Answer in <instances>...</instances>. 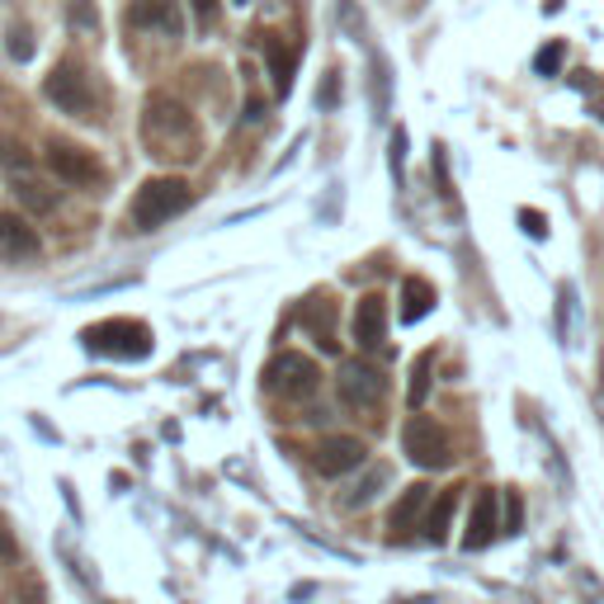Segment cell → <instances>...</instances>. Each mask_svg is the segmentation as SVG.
Here are the masks:
<instances>
[{
    "label": "cell",
    "mask_w": 604,
    "mask_h": 604,
    "mask_svg": "<svg viewBox=\"0 0 604 604\" xmlns=\"http://www.w3.org/2000/svg\"><path fill=\"white\" fill-rule=\"evenodd\" d=\"M307 326H312L316 345H322V349H336V340H331V298L312 302V307H307Z\"/></svg>",
    "instance_id": "cell-19"
},
{
    "label": "cell",
    "mask_w": 604,
    "mask_h": 604,
    "mask_svg": "<svg viewBox=\"0 0 604 604\" xmlns=\"http://www.w3.org/2000/svg\"><path fill=\"white\" fill-rule=\"evenodd\" d=\"M519 222H524V232H529L534 242H544V236H548V217L538 209H519Z\"/></svg>",
    "instance_id": "cell-26"
},
{
    "label": "cell",
    "mask_w": 604,
    "mask_h": 604,
    "mask_svg": "<svg viewBox=\"0 0 604 604\" xmlns=\"http://www.w3.org/2000/svg\"><path fill=\"white\" fill-rule=\"evenodd\" d=\"M293 67H298V53L283 57V47L269 43V76H275V90H279V94L293 90Z\"/></svg>",
    "instance_id": "cell-17"
},
{
    "label": "cell",
    "mask_w": 604,
    "mask_h": 604,
    "mask_svg": "<svg viewBox=\"0 0 604 604\" xmlns=\"http://www.w3.org/2000/svg\"><path fill=\"white\" fill-rule=\"evenodd\" d=\"M402 161H406V133L392 137V175H402Z\"/></svg>",
    "instance_id": "cell-29"
},
{
    "label": "cell",
    "mask_w": 604,
    "mask_h": 604,
    "mask_svg": "<svg viewBox=\"0 0 604 604\" xmlns=\"http://www.w3.org/2000/svg\"><path fill=\"white\" fill-rule=\"evenodd\" d=\"M142 142H147L152 156H180V161H194L199 156V128L189 119L184 104H175L170 94H152L147 100V114H142Z\"/></svg>",
    "instance_id": "cell-1"
},
{
    "label": "cell",
    "mask_w": 604,
    "mask_h": 604,
    "mask_svg": "<svg viewBox=\"0 0 604 604\" xmlns=\"http://www.w3.org/2000/svg\"><path fill=\"white\" fill-rule=\"evenodd\" d=\"M29 604H43V600H38V591H34V595H29Z\"/></svg>",
    "instance_id": "cell-32"
},
{
    "label": "cell",
    "mask_w": 604,
    "mask_h": 604,
    "mask_svg": "<svg viewBox=\"0 0 604 604\" xmlns=\"http://www.w3.org/2000/svg\"><path fill=\"white\" fill-rule=\"evenodd\" d=\"M128 29H156L175 43L184 38V10L180 0H137V5H128Z\"/></svg>",
    "instance_id": "cell-10"
},
{
    "label": "cell",
    "mask_w": 604,
    "mask_h": 604,
    "mask_svg": "<svg viewBox=\"0 0 604 604\" xmlns=\"http://www.w3.org/2000/svg\"><path fill=\"white\" fill-rule=\"evenodd\" d=\"M425 511H430V486L416 482V486H406L402 491V501L392 505V515H388V529H392V544L402 538L406 529H416V524L425 519Z\"/></svg>",
    "instance_id": "cell-14"
},
{
    "label": "cell",
    "mask_w": 604,
    "mask_h": 604,
    "mask_svg": "<svg viewBox=\"0 0 604 604\" xmlns=\"http://www.w3.org/2000/svg\"><path fill=\"white\" fill-rule=\"evenodd\" d=\"M388 482V468H373L369 472V482H363L359 491H355V496H345V505H349V511H355V505H369L373 496H378V486H383Z\"/></svg>",
    "instance_id": "cell-23"
},
{
    "label": "cell",
    "mask_w": 604,
    "mask_h": 604,
    "mask_svg": "<svg viewBox=\"0 0 604 604\" xmlns=\"http://www.w3.org/2000/svg\"><path fill=\"white\" fill-rule=\"evenodd\" d=\"M265 388L275 396H283V402H307V396L322 388V369H316L307 355H298V349H283V355L269 359Z\"/></svg>",
    "instance_id": "cell-4"
},
{
    "label": "cell",
    "mask_w": 604,
    "mask_h": 604,
    "mask_svg": "<svg viewBox=\"0 0 604 604\" xmlns=\"http://www.w3.org/2000/svg\"><path fill=\"white\" fill-rule=\"evenodd\" d=\"M236 5H250V0H236Z\"/></svg>",
    "instance_id": "cell-34"
},
{
    "label": "cell",
    "mask_w": 604,
    "mask_h": 604,
    "mask_svg": "<svg viewBox=\"0 0 604 604\" xmlns=\"http://www.w3.org/2000/svg\"><path fill=\"white\" fill-rule=\"evenodd\" d=\"M458 491H463V486L439 491V501H430V511H425L421 529H425V538H430V544H444V538H449V519H454V511H458Z\"/></svg>",
    "instance_id": "cell-15"
},
{
    "label": "cell",
    "mask_w": 604,
    "mask_h": 604,
    "mask_svg": "<svg viewBox=\"0 0 604 604\" xmlns=\"http://www.w3.org/2000/svg\"><path fill=\"white\" fill-rule=\"evenodd\" d=\"M10 57L14 61H29V57H34V38H29V29H10Z\"/></svg>",
    "instance_id": "cell-25"
},
{
    "label": "cell",
    "mask_w": 604,
    "mask_h": 604,
    "mask_svg": "<svg viewBox=\"0 0 604 604\" xmlns=\"http://www.w3.org/2000/svg\"><path fill=\"white\" fill-rule=\"evenodd\" d=\"M38 250H43V242H38L34 222L14 209H0V260L20 265V260H34Z\"/></svg>",
    "instance_id": "cell-9"
},
{
    "label": "cell",
    "mask_w": 604,
    "mask_h": 604,
    "mask_svg": "<svg viewBox=\"0 0 604 604\" xmlns=\"http://www.w3.org/2000/svg\"><path fill=\"white\" fill-rule=\"evenodd\" d=\"M600 411H604V392H600Z\"/></svg>",
    "instance_id": "cell-33"
},
{
    "label": "cell",
    "mask_w": 604,
    "mask_h": 604,
    "mask_svg": "<svg viewBox=\"0 0 604 604\" xmlns=\"http://www.w3.org/2000/svg\"><path fill=\"white\" fill-rule=\"evenodd\" d=\"M519 524H524V501H519V496H511V501H505V529L519 534Z\"/></svg>",
    "instance_id": "cell-28"
},
{
    "label": "cell",
    "mask_w": 604,
    "mask_h": 604,
    "mask_svg": "<svg viewBox=\"0 0 604 604\" xmlns=\"http://www.w3.org/2000/svg\"><path fill=\"white\" fill-rule=\"evenodd\" d=\"M194 14H199V24H213L217 20V0H194Z\"/></svg>",
    "instance_id": "cell-30"
},
{
    "label": "cell",
    "mask_w": 604,
    "mask_h": 604,
    "mask_svg": "<svg viewBox=\"0 0 604 604\" xmlns=\"http://www.w3.org/2000/svg\"><path fill=\"white\" fill-rule=\"evenodd\" d=\"M562 57H567V43H562V38H552L548 47H538L534 71H538V76H558V71H562Z\"/></svg>",
    "instance_id": "cell-22"
},
{
    "label": "cell",
    "mask_w": 604,
    "mask_h": 604,
    "mask_svg": "<svg viewBox=\"0 0 604 604\" xmlns=\"http://www.w3.org/2000/svg\"><path fill=\"white\" fill-rule=\"evenodd\" d=\"M430 369H435V355L425 349V355L416 359V369H411V406H425V392H430Z\"/></svg>",
    "instance_id": "cell-20"
},
{
    "label": "cell",
    "mask_w": 604,
    "mask_h": 604,
    "mask_svg": "<svg viewBox=\"0 0 604 604\" xmlns=\"http://www.w3.org/2000/svg\"><path fill=\"white\" fill-rule=\"evenodd\" d=\"M189 203H194L189 180H180V175H152V180L133 194L128 222H133V232H156V227H166L170 217H180Z\"/></svg>",
    "instance_id": "cell-2"
},
{
    "label": "cell",
    "mask_w": 604,
    "mask_h": 604,
    "mask_svg": "<svg viewBox=\"0 0 604 604\" xmlns=\"http://www.w3.org/2000/svg\"><path fill=\"white\" fill-rule=\"evenodd\" d=\"M402 449L416 468H444L449 463V435H444L430 416H411L402 425Z\"/></svg>",
    "instance_id": "cell-7"
},
{
    "label": "cell",
    "mask_w": 604,
    "mask_h": 604,
    "mask_svg": "<svg viewBox=\"0 0 604 604\" xmlns=\"http://www.w3.org/2000/svg\"><path fill=\"white\" fill-rule=\"evenodd\" d=\"M0 166H10V170H29V166H34V156L24 152V142H20V137L0 133Z\"/></svg>",
    "instance_id": "cell-21"
},
{
    "label": "cell",
    "mask_w": 604,
    "mask_h": 604,
    "mask_svg": "<svg viewBox=\"0 0 604 604\" xmlns=\"http://www.w3.org/2000/svg\"><path fill=\"white\" fill-rule=\"evenodd\" d=\"M373 104H378V114L388 109V67H383V57L373 61Z\"/></svg>",
    "instance_id": "cell-27"
},
{
    "label": "cell",
    "mask_w": 604,
    "mask_h": 604,
    "mask_svg": "<svg viewBox=\"0 0 604 604\" xmlns=\"http://www.w3.org/2000/svg\"><path fill=\"white\" fill-rule=\"evenodd\" d=\"M43 94L71 119H90L94 114V94H90V81H86V71H81V61H76V57L57 61V67L47 71Z\"/></svg>",
    "instance_id": "cell-5"
},
{
    "label": "cell",
    "mask_w": 604,
    "mask_h": 604,
    "mask_svg": "<svg viewBox=\"0 0 604 604\" xmlns=\"http://www.w3.org/2000/svg\"><path fill=\"white\" fill-rule=\"evenodd\" d=\"M86 349L104 359H147L152 355V326L137 316H109L86 331Z\"/></svg>",
    "instance_id": "cell-3"
},
{
    "label": "cell",
    "mask_w": 604,
    "mask_h": 604,
    "mask_svg": "<svg viewBox=\"0 0 604 604\" xmlns=\"http://www.w3.org/2000/svg\"><path fill=\"white\" fill-rule=\"evenodd\" d=\"M43 166L57 175L61 184H94L100 180V166H94V156L86 147H76V142H47L43 147Z\"/></svg>",
    "instance_id": "cell-8"
},
{
    "label": "cell",
    "mask_w": 604,
    "mask_h": 604,
    "mask_svg": "<svg viewBox=\"0 0 604 604\" xmlns=\"http://www.w3.org/2000/svg\"><path fill=\"white\" fill-rule=\"evenodd\" d=\"M363 454H369V449H363L355 435H331V439L316 444L312 463H316V472H322V477H345V472H355L363 463Z\"/></svg>",
    "instance_id": "cell-11"
},
{
    "label": "cell",
    "mask_w": 604,
    "mask_h": 604,
    "mask_svg": "<svg viewBox=\"0 0 604 604\" xmlns=\"http://www.w3.org/2000/svg\"><path fill=\"white\" fill-rule=\"evenodd\" d=\"M336 392H340V402L349 411H373V406H383V396H388V378L378 373L373 363L349 359L336 373Z\"/></svg>",
    "instance_id": "cell-6"
},
{
    "label": "cell",
    "mask_w": 604,
    "mask_h": 604,
    "mask_svg": "<svg viewBox=\"0 0 604 604\" xmlns=\"http://www.w3.org/2000/svg\"><path fill=\"white\" fill-rule=\"evenodd\" d=\"M496 511H501V496L496 491H477L472 496V511H468V534H463V548H486L496 538Z\"/></svg>",
    "instance_id": "cell-13"
},
{
    "label": "cell",
    "mask_w": 604,
    "mask_h": 604,
    "mask_svg": "<svg viewBox=\"0 0 604 604\" xmlns=\"http://www.w3.org/2000/svg\"><path fill=\"white\" fill-rule=\"evenodd\" d=\"M430 307H435V283L411 275V279L402 283V322H421V316L430 312Z\"/></svg>",
    "instance_id": "cell-16"
},
{
    "label": "cell",
    "mask_w": 604,
    "mask_h": 604,
    "mask_svg": "<svg viewBox=\"0 0 604 604\" xmlns=\"http://www.w3.org/2000/svg\"><path fill=\"white\" fill-rule=\"evenodd\" d=\"M349 331H355V345L359 349H378L388 336V302L378 293H363L355 302V316H349Z\"/></svg>",
    "instance_id": "cell-12"
},
{
    "label": "cell",
    "mask_w": 604,
    "mask_h": 604,
    "mask_svg": "<svg viewBox=\"0 0 604 604\" xmlns=\"http://www.w3.org/2000/svg\"><path fill=\"white\" fill-rule=\"evenodd\" d=\"M10 558H14V538L0 529V562H10Z\"/></svg>",
    "instance_id": "cell-31"
},
{
    "label": "cell",
    "mask_w": 604,
    "mask_h": 604,
    "mask_svg": "<svg viewBox=\"0 0 604 604\" xmlns=\"http://www.w3.org/2000/svg\"><path fill=\"white\" fill-rule=\"evenodd\" d=\"M14 194H20V203H24V209H34V213H53L57 209V194H47L38 180H14Z\"/></svg>",
    "instance_id": "cell-18"
},
{
    "label": "cell",
    "mask_w": 604,
    "mask_h": 604,
    "mask_svg": "<svg viewBox=\"0 0 604 604\" xmlns=\"http://www.w3.org/2000/svg\"><path fill=\"white\" fill-rule=\"evenodd\" d=\"M67 14H71V24H76V29H90V34L100 29V14L90 10V0H71V10H67Z\"/></svg>",
    "instance_id": "cell-24"
}]
</instances>
